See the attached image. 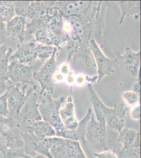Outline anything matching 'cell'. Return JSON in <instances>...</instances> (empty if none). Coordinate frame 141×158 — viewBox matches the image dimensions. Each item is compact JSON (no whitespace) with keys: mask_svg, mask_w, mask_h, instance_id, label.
<instances>
[{"mask_svg":"<svg viewBox=\"0 0 141 158\" xmlns=\"http://www.w3.org/2000/svg\"><path fill=\"white\" fill-rule=\"evenodd\" d=\"M51 94L46 91H40L38 100V109L42 120L51 124L56 132L64 128L61 122L59 112L65 97L62 96L54 99Z\"/></svg>","mask_w":141,"mask_h":158,"instance_id":"obj_1","label":"cell"},{"mask_svg":"<svg viewBox=\"0 0 141 158\" xmlns=\"http://www.w3.org/2000/svg\"><path fill=\"white\" fill-rule=\"evenodd\" d=\"M107 128L95 118L93 113L86 128L85 142L96 152L109 149Z\"/></svg>","mask_w":141,"mask_h":158,"instance_id":"obj_2","label":"cell"},{"mask_svg":"<svg viewBox=\"0 0 141 158\" xmlns=\"http://www.w3.org/2000/svg\"><path fill=\"white\" fill-rule=\"evenodd\" d=\"M141 52H133L127 47L123 55L118 54L114 60L115 68L131 77L139 76Z\"/></svg>","mask_w":141,"mask_h":158,"instance_id":"obj_3","label":"cell"},{"mask_svg":"<svg viewBox=\"0 0 141 158\" xmlns=\"http://www.w3.org/2000/svg\"><path fill=\"white\" fill-rule=\"evenodd\" d=\"M57 49L55 48L51 56L45 63L41 68L35 72L33 77L39 82L41 87V91H46L50 94L53 93L54 83L53 82V75L56 72V54Z\"/></svg>","mask_w":141,"mask_h":158,"instance_id":"obj_4","label":"cell"},{"mask_svg":"<svg viewBox=\"0 0 141 158\" xmlns=\"http://www.w3.org/2000/svg\"><path fill=\"white\" fill-rule=\"evenodd\" d=\"M89 47L94 56L97 67L98 82L106 76L113 73L114 71V60L106 57L102 52L99 45L94 39L89 42Z\"/></svg>","mask_w":141,"mask_h":158,"instance_id":"obj_5","label":"cell"},{"mask_svg":"<svg viewBox=\"0 0 141 158\" xmlns=\"http://www.w3.org/2000/svg\"><path fill=\"white\" fill-rule=\"evenodd\" d=\"M128 108L123 103L115 104L106 118V128L120 132L125 127Z\"/></svg>","mask_w":141,"mask_h":158,"instance_id":"obj_6","label":"cell"},{"mask_svg":"<svg viewBox=\"0 0 141 158\" xmlns=\"http://www.w3.org/2000/svg\"><path fill=\"white\" fill-rule=\"evenodd\" d=\"M7 92L9 117L12 118L18 124L19 114L25 103L27 95L18 86H13L7 90Z\"/></svg>","mask_w":141,"mask_h":158,"instance_id":"obj_7","label":"cell"},{"mask_svg":"<svg viewBox=\"0 0 141 158\" xmlns=\"http://www.w3.org/2000/svg\"><path fill=\"white\" fill-rule=\"evenodd\" d=\"M9 79L14 83H32L31 68L16 60L11 62L8 67Z\"/></svg>","mask_w":141,"mask_h":158,"instance_id":"obj_8","label":"cell"},{"mask_svg":"<svg viewBox=\"0 0 141 158\" xmlns=\"http://www.w3.org/2000/svg\"><path fill=\"white\" fill-rule=\"evenodd\" d=\"M60 117L61 122L65 128L70 130H73L79 124L75 114V106L71 93L66 100L64 106L60 110Z\"/></svg>","mask_w":141,"mask_h":158,"instance_id":"obj_9","label":"cell"},{"mask_svg":"<svg viewBox=\"0 0 141 158\" xmlns=\"http://www.w3.org/2000/svg\"><path fill=\"white\" fill-rule=\"evenodd\" d=\"M91 3L92 2L89 1L60 2L57 3V8L61 15L64 17L77 16L87 11Z\"/></svg>","mask_w":141,"mask_h":158,"instance_id":"obj_10","label":"cell"},{"mask_svg":"<svg viewBox=\"0 0 141 158\" xmlns=\"http://www.w3.org/2000/svg\"><path fill=\"white\" fill-rule=\"evenodd\" d=\"M88 91L89 101L94 110L95 118L98 122L106 127V116L110 111V108L107 107L102 102L91 85H88Z\"/></svg>","mask_w":141,"mask_h":158,"instance_id":"obj_11","label":"cell"},{"mask_svg":"<svg viewBox=\"0 0 141 158\" xmlns=\"http://www.w3.org/2000/svg\"><path fill=\"white\" fill-rule=\"evenodd\" d=\"M117 141L122 146L121 149L141 147V133L131 128H124L118 132Z\"/></svg>","mask_w":141,"mask_h":158,"instance_id":"obj_12","label":"cell"},{"mask_svg":"<svg viewBox=\"0 0 141 158\" xmlns=\"http://www.w3.org/2000/svg\"><path fill=\"white\" fill-rule=\"evenodd\" d=\"M26 21L23 16H16L7 22L6 31L9 36L15 41H23L25 36Z\"/></svg>","mask_w":141,"mask_h":158,"instance_id":"obj_13","label":"cell"},{"mask_svg":"<svg viewBox=\"0 0 141 158\" xmlns=\"http://www.w3.org/2000/svg\"><path fill=\"white\" fill-rule=\"evenodd\" d=\"M36 45L34 43L22 45L13 54V59L23 64L34 62L37 58Z\"/></svg>","mask_w":141,"mask_h":158,"instance_id":"obj_14","label":"cell"},{"mask_svg":"<svg viewBox=\"0 0 141 158\" xmlns=\"http://www.w3.org/2000/svg\"><path fill=\"white\" fill-rule=\"evenodd\" d=\"M61 142L65 158H88L80 142L63 138H61Z\"/></svg>","mask_w":141,"mask_h":158,"instance_id":"obj_15","label":"cell"},{"mask_svg":"<svg viewBox=\"0 0 141 158\" xmlns=\"http://www.w3.org/2000/svg\"><path fill=\"white\" fill-rule=\"evenodd\" d=\"M41 138H53L56 137V130L51 124L41 120L34 123L30 133Z\"/></svg>","mask_w":141,"mask_h":158,"instance_id":"obj_16","label":"cell"},{"mask_svg":"<svg viewBox=\"0 0 141 158\" xmlns=\"http://www.w3.org/2000/svg\"><path fill=\"white\" fill-rule=\"evenodd\" d=\"M122 11V15L120 23L126 15H138L139 16L141 7V1H120L118 2Z\"/></svg>","mask_w":141,"mask_h":158,"instance_id":"obj_17","label":"cell"},{"mask_svg":"<svg viewBox=\"0 0 141 158\" xmlns=\"http://www.w3.org/2000/svg\"><path fill=\"white\" fill-rule=\"evenodd\" d=\"M15 14L13 2L0 1V21L8 22L14 18Z\"/></svg>","mask_w":141,"mask_h":158,"instance_id":"obj_18","label":"cell"},{"mask_svg":"<svg viewBox=\"0 0 141 158\" xmlns=\"http://www.w3.org/2000/svg\"><path fill=\"white\" fill-rule=\"evenodd\" d=\"M124 103L128 108H133L139 104L140 96L133 91H126L122 94Z\"/></svg>","mask_w":141,"mask_h":158,"instance_id":"obj_19","label":"cell"},{"mask_svg":"<svg viewBox=\"0 0 141 158\" xmlns=\"http://www.w3.org/2000/svg\"><path fill=\"white\" fill-rule=\"evenodd\" d=\"M56 47L51 45L39 44L36 45L37 58L44 61V60L50 58L52 56Z\"/></svg>","mask_w":141,"mask_h":158,"instance_id":"obj_20","label":"cell"},{"mask_svg":"<svg viewBox=\"0 0 141 158\" xmlns=\"http://www.w3.org/2000/svg\"><path fill=\"white\" fill-rule=\"evenodd\" d=\"M117 156L118 158H141V147L121 149Z\"/></svg>","mask_w":141,"mask_h":158,"instance_id":"obj_21","label":"cell"},{"mask_svg":"<svg viewBox=\"0 0 141 158\" xmlns=\"http://www.w3.org/2000/svg\"><path fill=\"white\" fill-rule=\"evenodd\" d=\"M18 124L10 117H0V134H4Z\"/></svg>","mask_w":141,"mask_h":158,"instance_id":"obj_22","label":"cell"},{"mask_svg":"<svg viewBox=\"0 0 141 158\" xmlns=\"http://www.w3.org/2000/svg\"><path fill=\"white\" fill-rule=\"evenodd\" d=\"M9 56L6 59L0 61V80L6 81L9 79L8 67Z\"/></svg>","mask_w":141,"mask_h":158,"instance_id":"obj_23","label":"cell"},{"mask_svg":"<svg viewBox=\"0 0 141 158\" xmlns=\"http://www.w3.org/2000/svg\"><path fill=\"white\" fill-rule=\"evenodd\" d=\"M7 91L0 96V117H9V109L7 105Z\"/></svg>","mask_w":141,"mask_h":158,"instance_id":"obj_24","label":"cell"},{"mask_svg":"<svg viewBox=\"0 0 141 158\" xmlns=\"http://www.w3.org/2000/svg\"><path fill=\"white\" fill-rule=\"evenodd\" d=\"M95 158H118L117 154L114 151L108 149L100 152H95L94 154Z\"/></svg>","mask_w":141,"mask_h":158,"instance_id":"obj_25","label":"cell"},{"mask_svg":"<svg viewBox=\"0 0 141 158\" xmlns=\"http://www.w3.org/2000/svg\"><path fill=\"white\" fill-rule=\"evenodd\" d=\"M131 118L134 121H139L141 118V107L140 105L139 104L136 106L131 108L130 112Z\"/></svg>","mask_w":141,"mask_h":158,"instance_id":"obj_26","label":"cell"},{"mask_svg":"<svg viewBox=\"0 0 141 158\" xmlns=\"http://www.w3.org/2000/svg\"><path fill=\"white\" fill-rule=\"evenodd\" d=\"M9 56V53H6V49L3 48H0V61H2Z\"/></svg>","mask_w":141,"mask_h":158,"instance_id":"obj_27","label":"cell"},{"mask_svg":"<svg viewBox=\"0 0 141 158\" xmlns=\"http://www.w3.org/2000/svg\"><path fill=\"white\" fill-rule=\"evenodd\" d=\"M5 82L6 81L0 80V96L3 95L7 91H6V83Z\"/></svg>","mask_w":141,"mask_h":158,"instance_id":"obj_28","label":"cell"},{"mask_svg":"<svg viewBox=\"0 0 141 158\" xmlns=\"http://www.w3.org/2000/svg\"><path fill=\"white\" fill-rule=\"evenodd\" d=\"M48 158L46 157L45 156H44L43 155H39V154H38V155H36L35 156H26V157H24V158Z\"/></svg>","mask_w":141,"mask_h":158,"instance_id":"obj_29","label":"cell"},{"mask_svg":"<svg viewBox=\"0 0 141 158\" xmlns=\"http://www.w3.org/2000/svg\"><path fill=\"white\" fill-rule=\"evenodd\" d=\"M0 158H4V156L3 153L1 151H0Z\"/></svg>","mask_w":141,"mask_h":158,"instance_id":"obj_30","label":"cell"}]
</instances>
